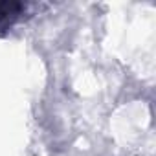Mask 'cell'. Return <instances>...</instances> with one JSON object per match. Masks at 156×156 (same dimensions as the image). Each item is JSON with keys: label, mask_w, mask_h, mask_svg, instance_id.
Listing matches in <instances>:
<instances>
[{"label": "cell", "mask_w": 156, "mask_h": 156, "mask_svg": "<svg viewBox=\"0 0 156 156\" xmlns=\"http://www.w3.org/2000/svg\"><path fill=\"white\" fill-rule=\"evenodd\" d=\"M24 11L26 6L20 2H0V26H11L22 17Z\"/></svg>", "instance_id": "6da1fadb"}]
</instances>
